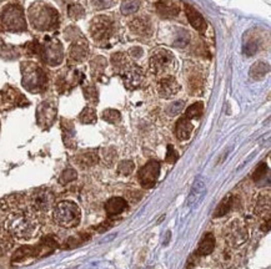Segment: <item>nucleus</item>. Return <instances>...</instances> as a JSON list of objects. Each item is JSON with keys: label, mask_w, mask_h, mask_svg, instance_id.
<instances>
[{"label": "nucleus", "mask_w": 271, "mask_h": 269, "mask_svg": "<svg viewBox=\"0 0 271 269\" xmlns=\"http://www.w3.org/2000/svg\"><path fill=\"white\" fill-rule=\"evenodd\" d=\"M269 72V65L262 61H259V63H255L254 65L251 66V70H250V76L254 80H261L264 79L265 75Z\"/></svg>", "instance_id": "nucleus-25"}, {"label": "nucleus", "mask_w": 271, "mask_h": 269, "mask_svg": "<svg viewBox=\"0 0 271 269\" xmlns=\"http://www.w3.org/2000/svg\"><path fill=\"white\" fill-rule=\"evenodd\" d=\"M126 207H128V203L124 198L113 197L105 203V211H107L108 216H118L125 211Z\"/></svg>", "instance_id": "nucleus-19"}, {"label": "nucleus", "mask_w": 271, "mask_h": 269, "mask_svg": "<svg viewBox=\"0 0 271 269\" xmlns=\"http://www.w3.org/2000/svg\"><path fill=\"white\" fill-rule=\"evenodd\" d=\"M105 66H107V60H105L103 56H97V58L92 61L93 75H94V76H98V75L103 74Z\"/></svg>", "instance_id": "nucleus-32"}, {"label": "nucleus", "mask_w": 271, "mask_h": 269, "mask_svg": "<svg viewBox=\"0 0 271 269\" xmlns=\"http://www.w3.org/2000/svg\"><path fill=\"white\" fill-rule=\"evenodd\" d=\"M87 54H89L87 43L85 40H82V39H79L70 48L69 58H70V61H73V63H81V61H84L85 59H86Z\"/></svg>", "instance_id": "nucleus-16"}, {"label": "nucleus", "mask_w": 271, "mask_h": 269, "mask_svg": "<svg viewBox=\"0 0 271 269\" xmlns=\"http://www.w3.org/2000/svg\"><path fill=\"white\" fill-rule=\"evenodd\" d=\"M23 74V86L30 92H40L45 89L48 77L45 71L41 66L35 63H23L22 64Z\"/></svg>", "instance_id": "nucleus-4"}, {"label": "nucleus", "mask_w": 271, "mask_h": 269, "mask_svg": "<svg viewBox=\"0 0 271 269\" xmlns=\"http://www.w3.org/2000/svg\"><path fill=\"white\" fill-rule=\"evenodd\" d=\"M112 63H113V65H114L115 69H118V70L124 69V67H125V65H126L125 55L121 53L114 54V55L112 56Z\"/></svg>", "instance_id": "nucleus-35"}, {"label": "nucleus", "mask_w": 271, "mask_h": 269, "mask_svg": "<svg viewBox=\"0 0 271 269\" xmlns=\"http://www.w3.org/2000/svg\"><path fill=\"white\" fill-rule=\"evenodd\" d=\"M134 168H135V165H134L133 161H121L118 166V172L123 176H129L133 173Z\"/></svg>", "instance_id": "nucleus-33"}, {"label": "nucleus", "mask_w": 271, "mask_h": 269, "mask_svg": "<svg viewBox=\"0 0 271 269\" xmlns=\"http://www.w3.org/2000/svg\"><path fill=\"white\" fill-rule=\"evenodd\" d=\"M143 79V71L139 67H133L130 70H126V72L124 74V84H125V86L129 90L136 89V87L140 86Z\"/></svg>", "instance_id": "nucleus-17"}, {"label": "nucleus", "mask_w": 271, "mask_h": 269, "mask_svg": "<svg viewBox=\"0 0 271 269\" xmlns=\"http://www.w3.org/2000/svg\"><path fill=\"white\" fill-rule=\"evenodd\" d=\"M172 54L170 51L164 50V49H160V50L155 51L150 59V67L155 74H160V72L164 71L167 66L171 64L172 61Z\"/></svg>", "instance_id": "nucleus-12"}, {"label": "nucleus", "mask_w": 271, "mask_h": 269, "mask_svg": "<svg viewBox=\"0 0 271 269\" xmlns=\"http://www.w3.org/2000/svg\"><path fill=\"white\" fill-rule=\"evenodd\" d=\"M215 249V237L213 233H206L199 243L196 255H208Z\"/></svg>", "instance_id": "nucleus-20"}, {"label": "nucleus", "mask_w": 271, "mask_h": 269, "mask_svg": "<svg viewBox=\"0 0 271 269\" xmlns=\"http://www.w3.org/2000/svg\"><path fill=\"white\" fill-rule=\"evenodd\" d=\"M204 192H205V185H204L203 180H196L194 183L192 192H190L189 198H188V206H194L196 202H199L201 197H203Z\"/></svg>", "instance_id": "nucleus-23"}, {"label": "nucleus", "mask_w": 271, "mask_h": 269, "mask_svg": "<svg viewBox=\"0 0 271 269\" xmlns=\"http://www.w3.org/2000/svg\"><path fill=\"white\" fill-rule=\"evenodd\" d=\"M130 30L133 33L138 34L141 36H150L151 35V24L146 19L143 18H136L130 23Z\"/></svg>", "instance_id": "nucleus-21"}, {"label": "nucleus", "mask_w": 271, "mask_h": 269, "mask_svg": "<svg viewBox=\"0 0 271 269\" xmlns=\"http://www.w3.org/2000/svg\"><path fill=\"white\" fill-rule=\"evenodd\" d=\"M33 53L37 54L39 58L48 64L49 66H58L63 61L64 53L63 45L56 39H46L44 43H34Z\"/></svg>", "instance_id": "nucleus-5"}, {"label": "nucleus", "mask_w": 271, "mask_h": 269, "mask_svg": "<svg viewBox=\"0 0 271 269\" xmlns=\"http://www.w3.org/2000/svg\"><path fill=\"white\" fill-rule=\"evenodd\" d=\"M84 14L85 10L80 5H70L69 7V17L73 18V19H80V18L84 17Z\"/></svg>", "instance_id": "nucleus-36"}, {"label": "nucleus", "mask_w": 271, "mask_h": 269, "mask_svg": "<svg viewBox=\"0 0 271 269\" xmlns=\"http://www.w3.org/2000/svg\"><path fill=\"white\" fill-rule=\"evenodd\" d=\"M193 130L194 125L192 120L183 116L176 122V126H175V134H176L177 140H180V141H187V140H189L190 136H192Z\"/></svg>", "instance_id": "nucleus-18"}, {"label": "nucleus", "mask_w": 271, "mask_h": 269, "mask_svg": "<svg viewBox=\"0 0 271 269\" xmlns=\"http://www.w3.org/2000/svg\"><path fill=\"white\" fill-rule=\"evenodd\" d=\"M116 160V152L114 150H107L104 152V162L109 166H112L114 164V161Z\"/></svg>", "instance_id": "nucleus-39"}, {"label": "nucleus", "mask_w": 271, "mask_h": 269, "mask_svg": "<svg viewBox=\"0 0 271 269\" xmlns=\"http://www.w3.org/2000/svg\"><path fill=\"white\" fill-rule=\"evenodd\" d=\"M114 32V23L109 17H97L90 23V34L95 41H104Z\"/></svg>", "instance_id": "nucleus-8"}, {"label": "nucleus", "mask_w": 271, "mask_h": 269, "mask_svg": "<svg viewBox=\"0 0 271 269\" xmlns=\"http://www.w3.org/2000/svg\"><path fill=\"white\" fill-rule=\"evenodd\" d=\"M184 107H185L184 101H182V100L175 101V102H172L171 105L167 107L166 112L169 116H176V115H179L183 110H184Z\"/></svg>", "instance_id": "nucleus-34"}, {"label": "nucleus", "mask_w": 271, "mask_h": 269, "mask_svg": "<svg viewBox=\"0 0 271 269\" xmlns=\"http://www.w3.org/2000/svg\"><path fill=\"white\" fill-rule=\"evenodd\" d=\"M130 55L133 58H140L143 55V50H141V48H134L130 50Z\"/></svg>", "instance_id": "nucleus-42"}, {"label": "nucleus", "mask_w": 271, "mask_h": 269, "mask_svg": "<svg viewBox=\"0 0 271 269\" xmlns=\"http://www.w3.org/2000/svg\"><path fill=\"white\" fill-rule=\"evenodd\" d=\"M53 219L59 227L75 228L81 221V211L73 201H61L53 207Z\"/></svg>", "instance_id": "nucleus-3"}, {"label": "nucleus", "mask_w": 271, "mask_h": 269, "mask_svg": "<svg viewBox=\"0 0 271 269\" xmlns=\"http://www.w3.org/2000/svg\"><path fill=\"white\" fill-rule=\"evenodd\" d=\"M232 259H234V257H232L231 249H229V248L221 250L220 254H219V257H218L219 264H220L221 267H224V268L230 267V265L232 264V262H234Z\"/></svg>", "instance_id": "nucleus-29"}, {"label": "nucleus", "mask_w": 271, "mask_h": 269, "mask_svg": "<svg viewBox=\"0 0 271 269\" xmlns=\"http://www.w3.org/2000/svg\"><path fill=\"white\" fill-rule=\"evenodd\" d=\"M0 22L3 28L9 32H23L27 29L24 13L18 5H9L5 8L0 15Z\"/></svg>", "instance_id": "nucleus-6"}, {"label": "nucleus", "mask_w": 271, "mask_h": 269, "mask_svg": "<svg viewBox=\"0 0 271 269\" xmlns=\"http://www.w3.org/2000/svg\"><path fill=\"white\" fill-rule=\"evenodd\" d=\"M56 116V107L51 101H44L40 103L37 111V118L39 126L44 128H48L49 126L53 125Z\"/></svg>", "instance_id": "nucleus-10"}, {"label": "nucleus", "mask_w": 271, "mask_h": 269, "mask_svg": "<svg viewBox=\"0 0 271 269\" xmlns=\"http://www.w3.org/2000/svg\"><path fill=\"white\" fill-rule=\"evenodd\" d=\"M40 222L32 212L14 211L5 221V229L18 240H32L40 233Z\"/></svg>", "instance_id": "nucleus-1"}, {"label": "nucleus", "mask_w": 271, "mask_h": 269, "mask_svg": "<svg viewBox=\"0 0 271 269\" xmlns=\"http://www.w3.org/2000/svg\"><path fill=\"white\" fill-rule=\"evenodd\" d=\"M139 7H140V3L139 0H125L121 5V13L124 15H130L134 14L135 12H138Z\"/></svg>", "instance_id": "nucleus-30"}, {"label": "nucleus", "mask_w": 271, "mask_h": 269, "mask_svg": "<svg viewBox=\"0 0 271 269\" xmlns=\"http://www.w3.org/2000/svg\"><path fill=\"white\" fill-rule=\"evenodd\" d=\"M159 175L160 164L157 161L151 160V161H149L145 166L141 167V170L139 171V182H140V185L143 186L144 188H151L154 187L155 183H156Z\"/></svg>", "instance_id": "nucleus-9"}, {"label": "nucleus", "mask_w": 271, "mask_h": 269, "mask_svg": "<svg viewBox=\"0 0 271 269\" xmlns=\"http://www.w3.org/2000/svg\"><path fill=\"white\" fill-rule=\"evenodd\" d=\"M165 160H166V162H169V164H174V162L177 160V154L171 145H169V146H167V155H166V159Z\"/></svg>", "instance_id": "nucleus-41"}, {"label": "nucleus", "mask_w": 271, "mask_h": 269, "mask_svg": "<svg viewBox=\"0 0 271 269\" xmlns=\"http://www.w3.org/2000/svg\"><path fill=\"white\" fill-rule=\"evenodd\" d=\"M103 118L109 123H118L121 120V113L115 108H108L103 111Z\"/></svg>", "instance_id": "nucleus-31"}, {"label": "nucleus", "mask_w": 271, "mask_h": 269, "mask_svg": "<svg viewBox=\"0 0 271 269\" xmlns=\"http://www.w3.org/2000/svg\"><path fill=\"white\" fill-rule=\"evenodd\" d=\"M180 85L175 80V77L166 76L161 79L157 84V92L162 99H171L179 92Z\"/></svg>", "instance_id": "nucleus-13"}, {"label": "nucleus", "mask_w": 271, "mask_h": 269, "mask_svg": "<svg viewBox=\"0 0 271 269\" xmlns=\"http://www.w3.org/2000/svg\"><path fill=\"white\" fill-rule=\"evenodd\" d=\"M155 8H156L157 14L162 18H172L175 17V15H177V13H179V8H177L176 5L169 2H164V0L157 2L156 4H155Z\"/></svg>", "instance_id": "nucleus-22"}, {"label": "nucleus", "mask_w": 271, "mask_h": 269, "mask_svg": "<svg viewBox=\"0 0 271 269\" xmlns=\"http://www.w3.org/2000/svg\"><path fill=\"white\" fill-rule=\"evenodd\" d=\"M84 95L89 101H93V102H97L98 101V91L95 87L93 86H87L84 89Z\"/></svg>", "instance_id": "nucleus-38"}, {"label": "nucleus", "mask_w": 271, "mask_h": 269, "mask_svg": "<svg viewBox=\"0 0 271 269\" xmlns=\"http://www.w3.org/2000/svg\"><path fill=\"white\" fill-rule=\"evenodd\" d=\"M75 178H76V172L74 170H71V168H69V170H65L63 172V175H61V177H60V182L68 183V182H70V181L75 180Z\"/></svg>", "instance_id": "nucleus-37"}, {"label": "nucleus", "mask_w": 271, "mask_h": 269, "mask_svg": "<svg viewBox=\"0 0 271 269\" xmlns=\"http://www.w3.org/2000/svg\"><path fill=\"white\" fill-rule=\"evenodd\" d=\"M185 14H187L188 20H189V23L192 24L194 29L200 33L205 32L208 25H206V22L203 18V15H201L195 8H193L192 5L189 4H185Z\"/></svg>", "instance_id": "nucleus-15"}, {"label": "nucleus", "mask_w": 271, "mask_h": 269, "mask_svg": "<svg viewBox=\"0 0 271 269\" xmlns=\"http://www.w3.org/2000/svg\"><path fill=\"white\" fill-rule=\"evenodd\" d=\"M79 120L81 121L82 123H94L97 121V112L93 107H85L84 110L80 112L79 115Z\"/></svg>", "instance_id": "nucleus-28"}, {"label": "nucleus", "mask_w": 271, "mask_h": 269, "mask_svg": "<svg viewBox=\"0 0 271 269\" xmlns=\"http://www.w3.org/2000/svg\"><path fill=\"white\" fill-rule=\"evenodd\" d=\"M232 203H234V201H232V196L231 195L226 196V197L221 201V203L219 204L218 208H216L215 213H214V217H221V216H224V214L228 213V212L231 209Z\"/></svg>", "instance_id": "nucleus-27"}, {"label": "nucleus", "mask_w": 271, "mask_h": 269, "mask_svg": "<svg viewBox=\"0 0 271 269\" xmlns=\"http://www.w3.org/2000/svg\"><path fill=\"white\" fill-rule=\"evenodd\" d=\"M204 112V102L201 101H198V102L193 103L192 106L187 108L185 111V117H188L189 120H198V118L201 117Z\"/></svg>", "instance_id": "nucleus-26"}, {"label": "nucleus", "mask_w": 271, "mask_h": 269, "mask_svg": "<svg viewBox=\"0 0 271 269\" xmlns=\"http://www.w3.org/2000/svg\"><path fill=\"white\" fill-rule=\"evenodd\" d=\"M113 0H93V5L95 9H107L112 7Z\"/></svg>", "instance_id": "nucleus-40"}, {"label": "nucleus", "mask_w": 271, "mask_h": 269, "mask_svg": "<svg viewBox=\"0 0 271 269\" xmlns=\"http://www.w3.org/2000/svg\"><path fill=\"white\" fill-rule=\"evenodd\" d=\"M226 243L230 248H239L249 239V231L241 219H232L224 231Z\"/></svg>", "instance_id": "nucleus-7"}, {"label": "nucleus", "mask_w": 271, "mask_h": 269, "mask_svg": "<svg viewBox=\"0 0 271 269\" xmlns=\"http://www.w3.org/2000/svg\"><path fill=\"white\" fill-rule=\"evenodd\" d=\"M28 15H29L30 24L34 27V29L40 30V32L56 29L59 25L58 12L45 3L38 2L30 5Z\"/></svg>", "instance_id": "nucleus-2"}, {"label": "nucleus", "mask_w": 271, "mask_h": 269, "mask_svg": "<svg viewBox=\"0 0 271 269\" xmlns=\"http://www.w3.org/2000/svg\"><path fill=\"white\" fill-rule=\"evenodd\" d=\"M30 202H32L33 208L37 209V211L48 212L53 209L55 198H54V195L50 191L39 190L32 196V201Z\"/></svg>", "instance_id": "nucleus-11"}, {"label": "nucleus", "mask_w": 271, "mask_h": 269, "mask_svg": "<svg viewBox=\"0 0 271 269\" xmlns=\"http://www.w3.org/2000/svg\"><path fill=\"white\" fill-rule=\"evenodd\" d=\"M97 162H98V155L93 151L85 152V154L77 156L76 159V164L81 168L94 166Z\"/></svg>", "instance_id": "nucleus-24"}, {"label": "nucleus", "mask_w": 271, "mask_h": 269, "mask_svg": "<svg viewBox=\"0 0 271 269\" xmlns=\"http://www.w3.org/2000/svg\"><path fill=\"white\" fill-rule=\"evenodd\" d=\"M22 100H24V96L14 89H7L0 91V108L3 110L20 105Z\"/></svg>", "instance_id": "nucleus-14"}]
</instances>
